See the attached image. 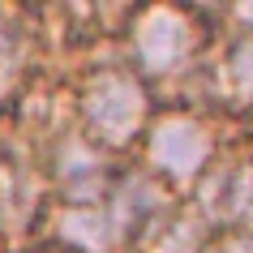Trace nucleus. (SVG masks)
I'll return each mask as SVG.
<instances>
[{
    "instance_id": "f257e3e1",
    "label": "nucleus",
    "mask_w": 253,
    "mask_h": 253,
    "mask_svg": "<svg viewBox=\"0 0 253 253\" xmlns=\"http://www.w3.org/2000/svg\"><path fill=\"white\" fill-rule=\"evenodd\" d=\"M211 43V13L189 9V4H146V9L125 13V52H129L125 65L146 86L176 82L198 65H206Z\"/></svg>"
},
{
    "instance_id": "f03ea898",
    "label": "nucleus",
    "mask_w": 253,
    "mask_h": 253,
    "mask_svg": "<svg viewBox=\"0 0 253 253\" xmlns=\"http://www.w3.org/2000/svg\"><path fill=\"white\" fill-rule=\"evenodd\" d=\"M223 159V137L211 112L193 107H168L142 133V168L172 193H193Z\"/></svg>"
},
{
    "instance_id": "7ed1b4c3",
    "label": "nucleus",
    "mask_w": 253,
    "mask_h": 253,
    "mask_svg": "<svg viewBox=\"0 0 253 253\" xmlns=\"http://www.w3.org/2000/svg\"><path fill=\"white\" fill-rule=\"evenodd\" d=\"M155 120L150 86L129 65H99L78 86V129L99 150L120 155L142 142L146 125Z\"/></svg>"
},
{
    "instance_id": "20e7f679",
    "label": "nucleus",
    "mask_w": 253,
    "mask_h": 253,
    "mask_svg": "<svg viewBox=\"0 0 253 253\" xmlns=\"http://www.w3.org/2000/svg\"><path fill=\"white\" fill-rule=\"evenodd\" d=\"M43 176L56 189L60 206H94V202H107L120 168H116V155L99 150L82 129H69L52 142Z\"/></svg>"
},
{
    "instance_id": "39448f33",
    "label": "nucleus",
    "mask_w": 253,
    "mask_h": 253,
    "mask_svg": "<svg viewBox=\"0 0 253 253\" xmlns=\"http://www.w3.org/2000/svg\"><path fill=\"white\" fill-rule=\"evenodd\" d=\"M47 176L26 159V150L0 146V236L22 240L43 214Z\"/></svg>"
},
{
    "instance_id": "423d86ee",
    "label": "nucleus",
    "mask_w": 253,
    "mask_h": 253,
    "mask_svg": "<svg viewBox=\"0 0 253 253\" xmlns=\"http://www.w3.org/2000/svg\"><path fill=\"white\" fill-rule=\"evenodd\" d=\"M103 206L112 211V219H116L125 245H137L163 214L176 211L172 189L159 185L146 168H120V176H116V185H112V193H107Z\"/></svg>"
},
{
    "instance_id": "0eeeda50",
    "label": "nucleus",
    "mask_w": 253,
    "mask_h": 253,
    "mask_svg": "<svg viewBox=\"0 0 253 253\" xmlns=\"http://www.w3.org/2000/svg\"><path fill=\"white\" fill-rule=\"evenodd\" d=\"M206 90H211V107H219L227 116H253V39L249 35H232V30L223 35V43L206 60Z\"/></svg>"
},
{
    "instance_id": "6e6552de",
    "label": "nucleus",
    "mask_w": 253,
    "mask_h": 253,
    "mask_svg": "<svg viewBox=\"0 0 253 253\" xmlns=\"http://www.w3.org/2000/svg\"><path fill=\"white\" fill-rule=\"evenodd\" d=\"M52 245L65 253H120L125 236H120L116 219L103 202L94 206H56L47 219Z\"/></svg>"
},
{
    "instance_id": "1a4fd4ad",
    "label": "nucleus",
    "mask_w": 253,
    "mask_h": 253,
    "mask_svg": "<svg viewBox=\"0 0 253 253\" xmlns=\"http://www.w3.org/2000/svg\"><path fill=\"white\" fill-rule=\"evenodd\" d=\"M35 43L39 35L26 17L0 9V112L26 94L30 73H35Z\"/></svg>"
},
{
    "instance_id": "9d476101",
    "label": "nucleus",
    "mask_w": 253,
    "mask_h": 253,
    "mask_svg": "<svg viewBox=\"0 0 253 253\" xmlns=\"http://www.w3.org/2000/svg\"><path fill=\"white\" fill-rule=\"evenodd\" d=\"M214 240V223L198 206H176L172 214H163L146 236L137 240L142 253H206Z\"/></svg>"
},
{
    "instance_id": "9b49d317",
    "label": "nucleus",
    "mask_w": 253,
    "mask_h": 253,
    "mask_svg": "<svg viewBox=\"0 0 253 253\" xmlns=\"http://www.w3.org/2000/svg\"><path fill=\"white\" fill-rule=\"evenodd\" d=\"M206 253H253V232H236V227L214 232V240H211Z\"/></svg>"
},
{
    "instance_id": "f8f14e48",
    "label": "nucleus",
    "mask_w": 253,
    "mask_h": 253,
    "mask_svg": "<svg viewBox=\"0 0 253 253\" xmlns=\"http://www.w3.org/2000/svg\"><path fill=\"white\" fill-rule=\"evenodd\" d=\"M223 17H227V26H232V35H249L253 39V0L249 4H232Z\"/></svg>"
},
{
    "instance_id": "ddd939ff",
    "label": "nucleus",
    "mask_w": 253,
    "mask_h": 253,
    "mask_svg": "<svg viewBox=\"0 0 253 253\" xmlns=\"http://www.w3.org/2000/svg\"><path fill=\"white\" fill-rule=\"evenodd\" d=\"M26 253H65V249H56V245H47V249H26Z\"/></svg>"
}]
</instances>
